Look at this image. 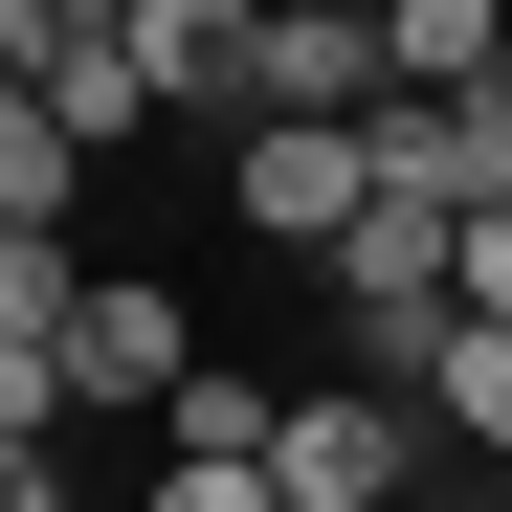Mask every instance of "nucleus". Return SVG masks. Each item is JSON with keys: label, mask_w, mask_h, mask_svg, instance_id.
<instances>
[{"label": "nucleus", "mask_w": 512, "mask_h": 512, "mask_svg": "<svg viewBox=\"0 0 512 512\" xmlns=\"http://www.w3.org/2000/svg\"><path fill=\"white\" fill-rule=\"evenodd\" d=\"M45 112H67V134H90V156H112V134H134L156 90H134V45H67V67H45Z\"/></svg>", "instance_id": "10"}, {"label": "nucleus", "mask_w": 512, "mask_h": 512, "mask_svg": "<svg viewBox=\"0 0 512 512\" xmlns=\"http://www.w3.org/2000/svg\"><path fill=\"white\" fill-rule=\"evenodd\" d=\"M67 179H90V134H67L45 90H0V223H67Z\"/></svg>", "instance_id": "8"}, {"label": "nucleus", "mask_w": 512, "mask_h": 512, "mask_svg": "<svg viewBox=\"0 0 512 512\" xmlns=\"http://www.w3.org/2000/svg\"><path fill=\"white\" fill-rule=\"evenodd\" d=\"M134 512H290V490H268V468H156Z\"/></svg>", "instance_id": "12"}, {"label": "nucleus", "mask_w": 512, "mask_h": 512, "mask_svg": "<svg viewBox=\"0 0 512 512\" xmlns=\"http://www.w3.org/2000/svg\"><path fill=\"white\" fill-rule=\"evenodd\" d=\"M67 423H90V401H67V357H45V334H0V446H67Z\"/></svg>", "instance_id": "11"}, {"label": "nucleus", "mask_w": 512, "mask_h": 512, "mask_svg": "<svg viewBox=\"0 0 512 512\" xmlns=\"http://www.w3.org/2000/svg\"><path fill=\"white\" fill-rule=\"evenodd\" d=\"M223 223L245 245H357L379 223V112H245V156H223Z\"/></svg>", "instance_id": "1"}, {"label": "nucleus", "mask_w": 512, "mask_h": 512, "mask_svg": "<svg viewBox=\"0 0 512 512\" xmlns=\"http://www.w3.org/2000/svg\"><path fill=\"white\" fill-rule=\"evenodd\" d=\"M67 312H90V268H67V223H0V334H45V357H67Z\"/></svg>", "instance_id": "9"}, {"label": "nucleus", "mask_w": 512, "mask_h": 512, "mask_svg": "<svg viewBox=\"0 0 512 512\" xmlns=\"http://www.w3.org/2000/svg\"><path fill=\"white\" fill-rule=\"evenodd\" d=\"M179 379H201V334H179V290H134V268H90V312H67V401H134V423H179Z\"/></svg>", "instance_id": "3"}, {"label": "nucleus", "mask_w": 512, "mask_h": 512, "mask_svg": "<svg viewBox=\"0 0 512 512\" xmlns=\"http://www.w3.org/2000/svg\"><path fill=\"white\" fill-rule=\"evenodd\" d=\"M0 512H67V446H0Z\"/></svg>", "instance_id": "13"}, {"label": "nucleus", "mask_w": 512, "mask_h": 512, "mask_svg": "<svg viewBox=\"0 0 512 512\" xmlns=\"http://www.w3.org/2000/svg\"><path fill=\"white\" fill-rule=\"evenodd\" d=\"M134 90L156 112H268V0H134Z\"/></svg>", "instance_id": "4"}, {"label": "nucleus", "mask_w": 512, "mask_h": 512, "mask_svg": "<svg viewBox=\"0 0 512 512\" xmlns=\"http://www.w3.org/2000/svg\"><path fill=\"white\" fill-rule=\"evenodd\" d=\"M268 112H401L379 0H290V23H268Z\"/></svg>", "instance_id": "5"}, {"label": "nucleus", "mask_w": 512, "mask_h": 512, "mask_svg": "<svg viewBox=\"0 0 512 512\" xmlns=\"http://www.w3.org/2000/svg\"><path fill=\"white\" fill-rule=\"evenodd\" d=\"M468 312H512V201H490V223H468Z\"/></svg>", "instance_id": "14"}, {"label": "nucleus", "mask_w": 512, "mask_h": 512, "mask_svg": "<svg viewBox=\"0 0 512 512\" xmlns=\"http://www.w3.org/2000/svg\"><path fill=\"white\" fill-rule=\"evenodd\" d=\"M401 468H423V401H401V379H312L290 446H268L290 512H401Z\"/></svg>", "instance_id": "2"}, {"label": "nucleus", "mask_w": 512, "mask_h": 512, "mask_svg": "<svg viewBox=\"0 0 512 512\" xmlns=\"http://www.w3.org/2000/svg\"><path fill=\"white\" fill-rule=\"evenodd\" d=\"M423 423H446V446H490V468H512V312H468L446 357H423Z\"/></svg>", "instance_id": "7"}, {"label": "nucleus", "mask_w": 512, "mask_h": 512, "mask_svg": "<svg viewBox=\"0 0 512 512\" xmlns=\"http://www.w3.org/2000/svg\"><path fill=\"white\" fill-rule=\"evenodd\" d=\"M45 23H90V45H112V23H134V0H45Z\"/></svg>", "instance_id": "15"}, {"label": "nucleus", "mask_w": 512, "mask_h": 512, "mask_svg": "<svg viewBox=\"0 0 512 512\" xmlns=\"http://www.w3.org/2000/svg\"><path fill=\"white\" fill-rule=\"evenodd\" d=\"M379 67H401L423 112H446V90H490V67H512V0H379Z\"/></svg>", "instance_id": "6"}]
</instances>
